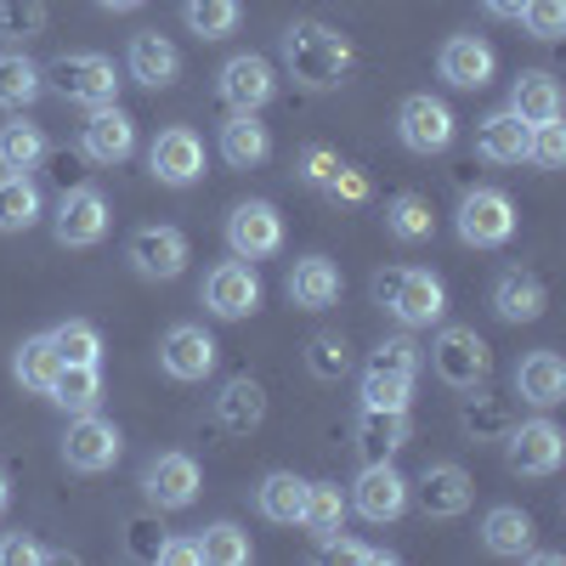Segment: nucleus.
Listing matches in <instances>:
<instances>
[{
	"label": "nucleus",
	"instance_id": "1",
	"mask_svg": "<svg viewBox=\"0 0 566 566\" xmlns=\"http://www.w3.org/2000/svg\"><path fill=\"white\" fill-rule=\"evenodd\" d=\"M277 57H283V69H290V80L306 85V91H335L357 63L352 40L335 23H317V18H295L290 29H283Z\"/></svg>",
	"mask_w": 566,
	"mask_h": 566
},
{
	"label": "nucleus",
	"instance_id": "2",
	"mask_svg": "<svg viewBox=\"0 0 566 566\" xmlns=\"http://www.w3.org/2000/svg\"><path fill=\"white\" fill-rule=\"evenodd\" d=\"M374 301H380L402 328H431L448 312L442 277L424 272V266H391V272H380V277H374Z\"/></svg>",
	"mask_w": 566,
	"mask_h": 566
},
{
	"label": "nucleus",
	"instance_id": "3",
	"mask_svg": "<svg viewBox=\"0 0 566 566\" xmlns=\"http://www.w3.org/2000/svg\"><path fill=\"white\" fill-rule=\"evenodd\" d=\"M45 91H57L63 103H80V108H103V103H119V69L103 52H63L45 63Z\"/></svg>",
	"mask_w": 566,
	"mask_h": 566
},
{
	"label": "nucleus",
	"instance_id": "4",
	"mask_svg": "<svg viewBox=\"0 0 566 566\" xmlns=\"http://www.w3.org/2000/svg\"><path fill=\"white\" fill-rule=\"evenodd\" d=\"M431 374L442 386H453V391H482L488 374H493V352H488V340L476 335V328L448 323L442 335L431 340Z\"/></svg>",
	"mask_w": 566,
	"mask_h": 566
},
{
	"label": "nucleus",
	"instance_id": "5",
	"mask_svg": "<svg viewBox=\"0 0 566 566\" xmlns=\"http://www.w3.org/2000/svg\"><path fill=\"white\" fill-rule=\"evenodd\" d=\"M453 227H459V239L470 250H504L515 239V205H510V193H499V187H470V193L459 199Z\"/></svg>",
	"mask_w": 566,
	"mask_h": 566
},
{
	"label": "nucleus",
	"instance_id": "6",
	"mask_svg": "<svg viewBox=\"0 0 566 566\" xmlns=\"http://www.w3.org/2000/svg\"><path fill=\"white\" fill-rule=\"evenodd\" d=\"M119 453H125V437H119L114 419H103L97 408L69 419V431H63V464L69 470H80V476H103V470L119 464Z\"/></svg>",
	"mask_w": 566,
	"mask_h": 566
},
{
	"label": "nucleus",
	"instance_id": "7",
	"mask_svg": "<svg viewBox=\"0 0 566 566\" xmlns=\"http://www.w3.org/2000/svg\"><path fill=\"white\" fill-rule=\"evenodd\" d=\"M261 277H255V266L250 261H216L210 272H205V290H199V301H205V312L210 317H221V323H239V317H250V312H261Z\"/></svg>",
	"mask_w": 566,
	"mask_h": 566
},
{
	"label": "nucleus",
	"instance_id": "8",
	"mask_svg": "<svg viewBox=\"0 0 566 566\" xmlns=\"http://www.w3.org/2000/svg\"><path fill=\"white\" fill-rule=\"evenodd\" d=\"M504 459L515 476H527V482H544L560 470L566 459V437H560V424L555 419H527V424H515V431H504Z\"/></svg>",
	"mask_w": 566,
	"mask_h": 566
},
{
	"label": "nucleus",
	"instance_id": "9",
	"mask_svg": "<svg viewBox=\"0 0 566 566\" xmlns=\"http://www.w3.org/2000/svg\"><path fill=\"white\" fill-rule=\"evenodd\" d=\"M408 499H413V488H408V476L391 464V459H380V464H363V476L352 482V493H346V504L363 515L368 527H386V522H397V515L408 510Z\"/></svg>",
	"mask_w": 566,
	"mask_h": 566
},
{
	"label": "nucleus",
	"instance_id": "10",
	"mask_svg": "<svg viewBox=\"0 0 566 566\" xmlns=\"http://www.w3.org/2000/svg\"><path fill=\"white\" fill-rule=\"evenodd\" d=\"M397 136H402V148L408 154H448L453 148V136H459V119L442 97H431V91H419V97H408L397 108Z\"/></svg>",
	"mask_w": 566,
	"mask_h": 566
},
{
	"label": "nucleus",
	"instance_id": "11",
	"mask_svg": "<svg viewBox=\"0 0 566 566\" xmlns=\"http://www.w3.org/2000/svg\"><path fill=\"white\" fill-rule=\"evenodd\" d=\"M108 199L103 187H69V193L57 199V216H52V239L63 250H91L108 239Z\"/></svg>",
	"mask_w": 566,
	"mask_h": 566
},
{
	"label": "nucleus",
	"instance_id": "12",
	"mask_svg": "<svg viewBox=\"0 0 566 566\" xmlns=\"http://www.w3.org/2000/svg\"><path fill=\"white\" fill-rule=\"evenodd\" d=\"M216 97L232 108V114H261L272 97H277V74L266 57L255 52H239V57H227L216 69Z\"/></svg>",
	"mask_w": 566,
	"mask_h": 566
},
{
	"label": "nucleus",
	"instance_id": "13",
	"mask_svg": "<svg viewBox=\"0 0 566 566\" xmlns=\"http://www.w3.org/2000/svg\"><path fill=\"white\" fill-rule=\"evenodd\" d=\"M227 250L239 261H266L283 250V216L266 199H244L227 210Z\"/></svg>",
	"mask_w": 566,
	"mask_h": 566
},
{
	"label": "nucleus",
	"instance_id": "14",
	"mask_svg": "<svg viewBox=\"0 0 566 566\" xmlns=\"http://www.w3.org/2000/svg\"><path fill=\"white\" fill-rule=\"evenodd\" d=\"M125 261H130V272L136 277H148V283H170V277H181V266H187V232L181 227H136L130 232V244H125Z\"/></svg>",
	"mask_w": 566,
	"mask_h": 566
},
{
	"label": "nucleus",
	"instance_id": "15",
	"mask_svg": "<svg viewBox=\"0 0 566 566\" xmlns=\"http://www.w3.org/2000/svg\"><path fill=\"white\" fill-rule=\"evenodd\" d=\"M216 357H221V346L210 340L205 323H176L170 335L159 340V368L170 374V380H181V386L210 380V374H216Z\"/></svg>",
	"mask_w": 566,
	"mask_h": 566
},
{
	"label": "nucleus",
	"instance_id": "16",
	"mask_svg": "<svg viewBox=\"0 0 566 566\" xmlns=\"http://www.w3.org/2000/svg\"><path fill=\"white\" fill-rule=\"evenodd\" d=\"M199 488H205V470L193 453H159L142 470V499L154 510H187L199 499Z\"/></svg>",
	"mask_w": 566,
	"mask_h": 566
},
{
	"label": "nucleus",
	"instance_id": "17",
	"mask_svg": "<svg viewBox=\"0 0 566 566\" xmlns=\"http://www.w3.org/2000/svg\"><path fill=\"white\" fill-rule=\"evenodd\" d=\"M80 154L91 165H125L136 154V119L119 108V103H103L91 108L85 125H80Z\"/></svg>",
	"mask_w": 566,
	"mask_h": 566
},
{
	"label": "nucleus",
	"instance_id": "18",
	"mask_svg": "<svg viewBox=\"0 0 566 566\" xmlns=\"http://www.w3.org/2000/svg\"><path fill=\"white\" fill-rule=\"evenodd\" d=\"M148 170L159 187H193L205 176V142L199 130H187V125H170L154 136V148H148Z\"/></svg>",
	"mask_w": 566,
	"mask_h": 566
},
{
	"label": "nucleus",
	"instance_id": "19",
	"mask_svg": "<svg viewBox=\"0 0 566 566\" xmlns=\"http://www.w3.org/2000/svg\"><path fill=\"white\" fill-rule=\"evenodd\" d=\"M499 69V52L482 40V34H453L442 52H437V74L453 85V91H482Z\"/></svg>",
	"mask_w": 566,
	"mask_h": 566
},
{
	"label": "nucleus",
	"instance_id": "20",
	"mask_svg": "<svg viewBox=\"0 0 566 566\" xmlns=\"http://www.w3.org/2000/svg\"><path fill=\"white\" fill-rule=\"evenodd\" d=\"M419 493V510L431 515V522H459V515L470 510V499H476V488H470V476L459 464H424V476L408 482Z\"/></svg>",
	"mask_w": 566,
	"mask_h": 566
},
{
	"label": "nucleus",
	"instance_id": "21",
	"mask_svg": "<svg viewBox=\"0 0 566 566\" xmlns=\"http://www.w3.org/2000/svg\"><path fill=\"white\" fill-rule=\"evenodd\" d=\"M125 69H130V80H136V85L165 91V85H176V80H181V52H176V45H170L159 29H142V34H130Z\"/></svg>",
	"mask_w": 566,
	"mask_h": 566
},
{
	"label": "nucleus",
	"instance_id": "22",
	"mask_svg": "<svg viewBox=\"0 0 566 566\" xmlns=\"http://www.w3.org/2000/svg\"><path fill=\"white\" fill-rule=\"evenodd\" d=\"M413 437L408 413H391V408H357V424H352V442L363 453V464H380L391 453H402Z\"/></svg>",
	"mask_w": 566,
	"mask_h": 566
},
{
	"label": "nucleus",
	"instance_id": "23",
	"mask_svg": "<svg viewBox=\"0 0 566 566\" xmlns=\"http://www.w3.org/2000/svg\"><path fill=\"white\" fill-rule=\"evenodd\" d=\"M510 114H522L527 125H555L566 114L560 80L549 69H522V74L510 80Z\"/></svg>",
	"mask_w": 566,
	"mask_h": 566
},
{
	"label": "nucleus",
	"instance_id": "24",
	"mask_svg": "<svg viewBox=\"0 0 566 566\" xmlns=\"http://www.w3.org/2000/svg\"><path fill=\"white\" fill-rule=\"evenodd\" d=\"M283 290H290V301L301 306V312H328L340 301V266L328 261V255H301L295 266H290V283H283Z\"/></svg>",
	"mask_w": 566,
	"mask_h": 566
},
{
	"label": "nucleus",
	"instance_id": "25",
	"mask_svg": "<svg viewBox=\"0 0 566 566\" xmlns=\"http://www.w3.org/2000/svg\"><path fill=\"white\" fill-rule=\"evenodd\" d=\"M515 397L533 402V408L566 402V363L555 352H527L522 363H515Z\"/></svg>",
	"mask_w": 566,
	"mask_h": 566
},
{
	"label": "nucleus",
	"instance_id": "26",
	"mask_svg": "<svg viewBox=\"0 0 566 566\" xmlns=\"http://www.w3.org/2000/svg\"><path fill=\"white\" fill-rule=\"evenodd\" d=\"M544 306H549V295H544V283H538L527 266L499 272V283H493V312H499L504 323H538Z\"/></svg>",
	"mask_w": 566,
	"mask_h": 566
},
{
	"label": "nucleus",
	"instance_id": "27",
	"mask_svg": "<svg viewBox=\"0 0 566 566\" xmlns=\"http://www.w3.org/2000/svg\"><path fill=\"white\" fill-rule=\"evenodd\" d=\"M527 136H533V125H527L522 114L499 108V114H488V119L476 125V154H482L488 165H522V159H527Z\"/></svg>",
	"mask_w": 566,
	"mask_h": 566
},
{
	"label": "nucleus",
	"instance_id": "28",
	"mask_svg": "<svg viewBox=\"0 0 566 566\" xmlns=\"http://www.w3.org/2000/svg\"><path fill=\"white\" fill-rule=\"evenodd\" d=\"M261 419H266V391H261V380L239 374V380H227V386L216 391V424H221V431L250 437Z\"/></svg>",
	"mask_w": 566,
	"mask_h": 566
},
{
	"label": "nucleus",
	"instance_id": "29",
	"mask_svg": "<svg viewBox=\"0 0 566 566\" xmlns=\"http://www.w3.org/2000/svg\"><path fill=\"white\" fill-rule=\"evenodd\" d=\"M40 97H45V69H40L29 52L7 45V52H0V108L23 114V108H34Z\"/></svg>",
	"mask_w": 566,
	"mask_h": 566
},
{
	"label": "nucleus",
	"instance_id": "30",
	"mask_svg": "<svg viewBox=\"0 0 566 566\" xmlns=\"http://www.w3.org/2000/svg\"><path fill=\"white\" fill-rule=\"evenodd\" d=\"M221 159L232 170H261L272 159V130L255 114H227V125H221Z\"/></svg>",
	"mask_w": 566,
	"mask_h": 566
},
{
	"label": "nucleus",
	"instance_id": "31",
	"mask_svg": "<svg viewBox=\"0 0 566 566\" xmlns=\"http://www.w3.org/2000/svg\"><path fill=\"white\" fill-rule=\"evenodd\" d=\"M482 544L504 560H527L533 549V515L522 504H493L488 510V522H482Z\"/></svg>",
	"mask_w": 566,
	"mask_h": 566
},
{
	"label": "nucleus",
	"instance_id": "32",
	"mask_svg": "<svg viewBox=\"0 0 566 566\" xmlns=\"http://www.w3.org/2000/svg\"><path fill=\"white\" fill-rule=\"evenodd\" d=\"M57 374H63V357H57L52 335H29V340L12 352V380H18L23 391H34V397L52 391Z\"/></svg>",
	"mask_w": 566,
	"mask_h": 566
},
{
	"label": "nucleus",
	"instance_id": "33",
	"mask_svg": "<svg viewBox=\"0 0 566 566\" xmlns=\"http://www.w3.org/2000/svg\"><path fill=\"white\" fill-rule=\"evenodd\" d=\"M45 216V199L29 170H7L0 176V232H29Z\"/></svg>",
	"mask_w": 566,
	"mask_h": 566
},
{
	"label": "nucleus",
	"instance_id": "34",
	"mask_svg": "<svg viewBox=\"0 0 566 566\" xmlns=\"http://www.w3.org/2000/svg\"><path fill=\"white\" fill-rule=\"evenodd\" d=\"M255 510L266 515L272 527H301V510H306V482L290 476V470H272V476L255 488Z\"/></svg>",
	"mask_w": 566,
	"mask_h": 566
},
{
	"label": "nucleus",
	"instance_id": "35",
	"mask_svg": "<svg viewBox=\"0 0 566 566\" xmlns=\"http://www.w3.org/2000/svg\"><path fill=\"white\" fill-rule=\"evenodd\" d=\"M45 397H52L63 413H91L103 402V368L97 363H63V374L52 380Z\"/></svg>",
	"mask_w": 566,
	"mask_h": 566
},
{
	"label": "nucleus",
	"instance_id": "36",
	"mask_svg": "<svg viewBox=\"0 0 566 566\" xmlns=\"http://www.w3.org/2000/svg\"><path fill=\"white\" fill-rule=\"evenodd\" d=\"M346 493H340V482H306V510H301V527L306 533H317V538H328V533H340L346 527Z\"/></svg>",
	"mask_w": 566,
	"mask_h": 566
},
{
	"label": "nucleus",
	"instance_id": "37",
	"mask_svg": "<svg viewBox=\"0 0 566 566\" xmlns=\"http://www.w3.org/2000/svg\"><path fill=\"white\" fill-rule=\"evenodd\" d=\"M181 23L199 40H227V34H239L244 7L239 0H181Z\"/></svg>",
	"mask_w": 566,
	"mask_h": 566
},
{
	"label": "nucleus",
	"instance_id": "38",
	"mask_svg": "<svg viewBox=\"0 0 566 566\" xmlns=\"http://www.w3.org/2000/svg\"><path fill=\"white\" fill-rule=\"evenodd\" d=\"M45 130L29 125V119H12V125H0V170H34L45 159Z\"/></svg>",
	"mask_w": 566,
	"mask_h": 566
},
{
	"label": "nucleus",
	"instance_id": "39",
	"mask_svg": "<svg viewBox=\"0 0 566 566\" xmlns=\"http://www.w3.org/2000/svg\"><path fill=\"white\" fill-rule=\"evenodd\" d=\"M386 232H391V239H402V244H424L437 232V216H431V205H424L419 193H397L386 205Z\"/></svg>",
	"mask_w": 566,
	"mask_h": 566
},
{
	"label": "nucleus",
	"instance_id": "40",
	"mask_svg": "<svg viewBox=\"0 0 566 566\" xmlns=\"http://www.w3.org/2000/svg\"><path fill=\"white\" fill-rule=\"evenodd\" d=\"M363 408H391V413H408L413 408V374H391V368H368L363 386H357Z\"/></svg>",
	"mask_w": 566,
	"mask_h": 566
},
{
	"label": "nucleus",
	"instance_id": "41",
	"mask_svg": "<svg viewBox=\"0 0 566 566\" xmlns=\"http://www.w3.org/2000/svg\"><path fill=\"white\" fill-rule=\"evenodd\" d=\"M199 555H205L210 566H244V560L255 555V544H250V533H244L239 522H210V527L199 533Z\"/></svg>",
	"mask_w": 566,
	"mask_h": 566
},
{
	"label": "nucleus",
	"instance_id": "42",
	"mask_svg": "<svg viewBox=\"0 0 566 566\" xmlns=\"http://www.w3.org/2000/svg\"><path fill=\"white\" fill-rule=\"evenodd\" d=\"M52 346H57L63 363H97V368H103V335H97L85 317H63V323L52 328Z\"/></svg>",
	"mask_w": 566,
	"mask_h": 566
},
{
	"label": "nucleus",
	"instance_id": "43",
	"mask_svg": "<svg viewBox=\"0 0 566 566\" xmlns=\"http://www.w3.org/2000/svg\"><path fill=\"white\" fill-rule=\"evenodd\" d=\"M34 34H45V7L40 0H0V40L23 52Z\"/></svg>",
	"mask_w": 566,
	"mask_h": 566
},
{
	"label": "nucleus",
	"instance_id": "44",
	"mask_svg": "<svg viewBox=\"0 0 566 566\" xmlns=\"http://www.w3.org/2000/svg\"><path fill=\"white\" fill-rule=\"evenodd\" d=\"M306 368L317 374V380H340V374L352 368V346L340 335H312L306 340Z\"/></svg>",
	"mask_w": 566,
	"mask_h": 566
},
{
	"label": "nucleus",
	"instance_id": "45",
	"mask_svg": "<svg viewBox=\"0 0 566 566\" xmlns=\"http://www.w3.org/2000/svg\"><path fill=\"white\" fill-rule=\"evenodd\" d=\"M459 424H464V437H476V442H493V437H504L510 431V413L493 402V397H476L464 413H459Z\"/></svg>",
	"mask_w": 566,
	"mask_h": 566
},
{
	"label": "nucleus",
	"instance_id": "46",
	"mask_svg": "<svg viewBox=\"0 0 566 566\" xmlns=\"http://www.w3.org/2000/svg\"><path fill=\"white\" fill-rule=\"evenodd\" d=\"M368 368H391V374H413V380H419V368H424V352H419V346H413L408 335H391V340H380V346H374Z\"/></svg>",
	"mask_w": 566,
	"mask_h": 566
},
{
	"label": "nucleus",
	"instance_id": "47",
	"mask_svg": "<svg viewBox=\"0 0 566 566\" xmlns=\"http://www.w3.org/2000/svg\"><path fill=\"white\" fill-rule=\"evenodd\" d=\"M522 23H527V34H533V40L555 45V40L566 34V0H527Z\"/></svg>",
	"mask_w": 566,
	"mask_h": 566
},
{
	"label": "nucleus",
	"instance_id": "48",
	"mask_svg": "<svg viewBox=\"0 0 566 566\" xmlns=\"http://www.w3.org/2000/svg\"><path fill=\"white\" fill-rule=\"evenodd\" d=\"M340 154L335 148H323V142H312V148H301V159H295V176L306 181V187H328V181H335L340 176Z\"/></svg>",
	"mask_w": 566,
	"mask_h": 566
},
{
	"label": "nucleus",
	"instance_id": "49",
	"mask_svg": "<svg viewBox=\"0 0 566 566\" xmlns=\"http://www.w3.org/2000/svg\"><path fill=\"white\" fill-rule=\"evenodd\" d=\"M527 159H533L538 170H560V165H566V130H560V119H555V125H533Z\"/></svg>",
	"mask_w": 566,
	"mask_h": 566
},
{
	"label": "nucleus",
	"instance_id": "50",
	"mask_svg": "<svg viewBox=\"0 0 566 566\" xmlns=\"http://www.w3.org/2000/svg\"><path fill=\"white\" fill-rule=\"evenodd\" d=\"M323 560H352V566H391L397 555L391 549H374V544H357V538H323Z\"/></svg>",
	"mask_w": 566,
	"mask_h": 566
},
{
	"label": "nucleus",
	"instance_id": "51",
	"mask_svg": "<svg viewBox=\"0 0 566 566\" xmlns=\"http://www.w3.org/2000/svg\"><path fill=\"white\" fill-rule=\"evenodd\" d=\"M40 560H57V555L34 538H0V566H40Z\"/></svg>",
	"mask_w": 566,
	"mask_h": 566
},
{
	"label": "nucleus",
	"instance_id": "52",
	"mask_svg": "<svg viewBox=\"0 0 566 566\" xmlns=\"http://www.w3.org/2000/svg\"><path fill=\"white\" fill-rule=\"evenodd\" d=\"M323 193L335 199V205H363V199H368V176H363V170H352V165H340V176L328 181Z\"/></svg>",
	"mask_w": 566,
	"mask_h": 566
},
{
	"label": "nucleus",
	"instance_id": "53",
	"mask_svg": "<svg viewBox=\"0 0 566 566\" xmlns=\"http://www.w3.org/2000/svg\"><path fill=\"white\" fill-rule=\"evenodd\" d=\"M154 560H159V566H199L205 555H199V538H165Z\"/></svg>",
	"mask_w": 566,
	"mask_h": 566
},
{
	"label": "nucleus",
	"instance_id": "54",
	"mask_svg": "<svg viewBox=\"0 0 566 566\" xmlns=\"http://www.w3.org/2000/svg\"><path fill=\"white\" fill-rule=\"evenodd\" d=\"M125 533H130V549H136V555H148V560H154L159 544H165V527H154V522H130Z\"/></svg>",
	"mask_w": 566,
	"mask_h": 566
},
{
	"label": "nucleus",
	"instance_id": "55",
	"mask_svg": "<svg viewBox=\"0 0 566 566\" xmlns=\"http://www.w3.org/2000/svg\"><path fill=\"white\" fill-rule=\"evenodd\" d=\"M482 12H488V18H504V23H522L527 0H482Z\"/></svg>",
	"mask_w": 566,
	"mask_h": 566
},
{
	"label": "nucleus",
	"instance_id": "56",
	"mask_svg": "<svg viewBox=\"0 0 566 566\" xmlns=\"http://www.w3.org/2000/svg\"><path fill=\"white\" fill-rule=\"evenodd\" d=\"M97 7H103V12H136L142 0H97Z\"/></svg>",
	"mask_w": 566,
	"mask_h": 566
},
{
	"label": "nucleus",
	"instance_id": "57",
	"mask_svg": "<svg viewBox=\"0 0 566 566\" xmlns=\"http://www.w3.org/2000/svg\"><path fill=\"white\" fill-rule=\"evenodd\" d=\"M7 499H12V482H7V470H0V510H7Z\"/></svg>",
	"mask_w": 566,
	"mask_h": 566
}]
</instances>
